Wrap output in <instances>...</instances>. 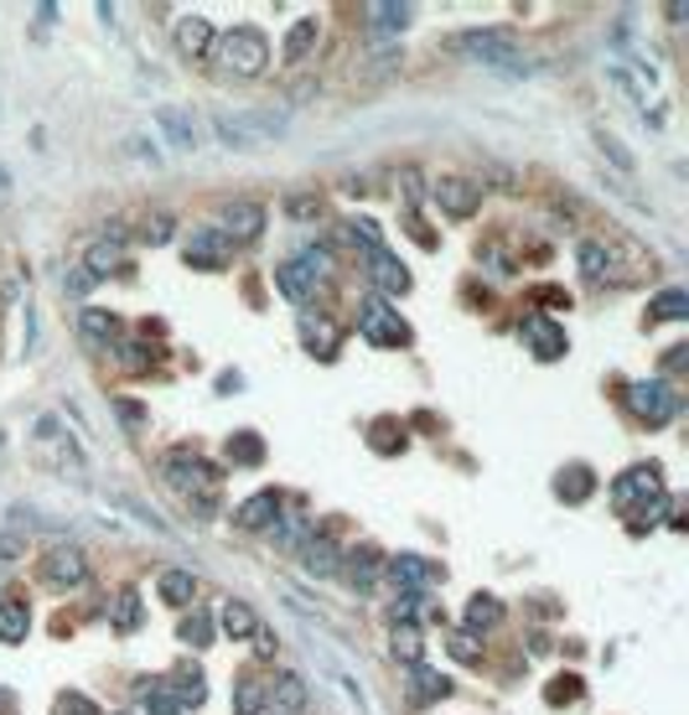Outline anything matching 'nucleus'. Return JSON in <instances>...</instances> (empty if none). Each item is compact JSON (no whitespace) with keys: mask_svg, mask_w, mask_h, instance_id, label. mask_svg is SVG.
Here are the masks:
<instances>
[{"mask_svg":"<svg viewBox=\"0 0 689 715\" xmlns=\"http://www.w3.org/2000/svg\"><path fill=\"white\" fill-rule=\"evenodd\" d=\"M612 503L627 513V524L648 529L654 524V513L669 503V493H664V472H658V461H638V467H627L617 482H612Z\"/></svg>","mask_w":689,"mask_h":715,"instance_id":"f257e3e1","label":"nucleus"},{"mask_svg":"<svg viewBox=\"0 0 689 715\" xmlns=\"http://www.w3.org/2000/svg\"><path fill=\"white\" fill-rule=\"evenodd\" d=\"M446 47L456 57H471L477 68H492V73H529V57L504 26H471V32H456Z\"/></svg>","mask_w":689,"mask_h":715,"instance_id":"f03ea898","label":"nucleus"},{"mask_svg":"<svg viewBox=\"0 0 689 715\" xmlns=\"http://www.w3.org/2000/svg\"><path fill=\"white\" fill-rule=\"evenodd\" d=\"M213 57H219L223 73L234 78H259L269 68V42L259 26H229V32L213 42Z\"/></svg>","mask_w":689,"mask_h":715,"instance_id":"7ed1b4c3","label":"nucleus"},{"mask_svg":"<svg viewBox=\"0 0 689 715\" xmlns=\"http://www.w3.org/2000/svg\"><path fill=\"white\" fill-rule=\"evenodd\" d=\"M213 130H219L223 146H234V151H250V146H259V140L280 136L286 130V115H219L213 119Z\"/></svg>","mask_w":689,"mask_h":715,"instance_id":"20e7f679","label":"nucleus"},{"mask_svg":"<svg viewBox=\"0 0 689 715\" xmlns=\"http://www.w3.org/2000/svg\"><path fill=\"white\" fill-rule=\"evenodd\" d=\"M627 409H633L638 420H648V426H664V420H674V415L685 409V399H679L664 378H638V384H627Z\"/></svg>","mask_w":689,"mask_h":715,"instance_id":"39448f33","label":"nucleus"},{"mask_svg":"<svg viewBox=\"0 0 689 715\" xmlns=\"http://www.w3.org/2000/svg\"><path fill=\"white\" fill-rule=\"evenodd\" d=\"M42 580H47L52 591H78L88 580V555L78 545H52L42 555Z\"/></svg>","mask_w":689,"mask_h":715,"instance_id":"423d86ee","label":"nucleus"},{"mask_svg":"<svg viewBox=\"0 0 689 715\" xmlns=\"http://www.w3.org/2000/svg\"><path fill=\"white\" fill-rule=\"evenodd\" d=\"M358 332L373 342V348H400V342H410V327L389 311V301H379V296H369L363 301V311H358Z\"/></svg>","mask_w":689,"mask_h":715,"instance_id":"0eeeda50","label":"nucleus"},{"mask_svg":"<svg viewBox=\"0 0 689 715\" xmlns=\"http://www.w3.org/2000/svg\"><path fill=\"white\" fill-rule=\"evenodd\" d=\"M167 482H171V488H182V493L192 498V493H213V488H219V472H213L198 451H187V446H182V451H171V457H167Z\"/></svg>","mask_w":689,"mask_h":715,"instance_id":"6e6552de","label":"nucleus"},{"mask_svg":"<svg viewBox=\"0 0 689 715\" xmlns=\"http://www.w3.org/2000/svg\"><path fill=\"white\" fill-rule=\"evenodd\" d=\"M519 338L539 363H555V357H565V348H571V338H565V327H560L555 317H523Z\"/></svg>","mask_w":689,"mask_h":715,"instance_id":"1a4fd4ad","label":"nucleus"},{"mask_svg":"<svg viewBox=\"0 0 689 715\" xmlns=\"http://www.w3.org/2000/svg\"><path fill=\"white\" fill-rule=\"evenodd\" d=\"M182 259L192 265V270H223V265L234 259V244H229L219 228H198V234L187 238Z\"/></svg>","mask_w":689,"mask_h":715,"instance_id":"9d476101","label":"nucleus"},{"mask_svg":"<svg viewBox=\"0 0 689 715\" xmlns=\"http://www.w3.org/2000/svg\"><path fill=\"white\" fill-rule=\"evenodd\" d=\"M384 576L394 580V591L400 596H421L431 580H436V565L425 561V555H394V561L384 565Z\"/></svg>","mask_w":689,"mask_h":715,"instance_id":"9b49d317","label":"nucleus"},{"mask_svg":"<svg viewBox=\"0 0 689 715\" xmlns=\"http://www.w3.org/2000/svg\"><path fill=\"white\" fill-rule=\"evenodd\" d=\"M436 203L446 218H471L477 207H483V192L471 188V182H462V177H441L436 182Z\"/></svg>","mask_w":689,"mask_h":715,"instance_id":"f8f14e48","label":"nucleus"},{"mask_svg":"<svg viewBox=\"0 0 689 715\" xmlns=\"http://www.w3.org/2000/svg\"><path fill=\"white\" fill-rule=\"evenodd\" d=\"M223 238H229V244H234V238H244V244H250V238H259L265 234V207L259 203H229L223 207V228H219Z\"/></svg>","mask_w":689,"mask_h":715,"instance_id":"ddd939ff","label":"nucleus"},{"mask_svg":"<svg viewBox=\"0 0 689 715\" xmlns=\"http://www.w3.org/2000/svg\"><path fill=\"white\" fill-rule=\"evenodd\" d=\"M78 338H84V348L104 353V348L119 338V317L115 311H99V307H84L78 311Z\"/></svg>","mask_w":689,"mask_h":715,"instance_id":"4468645a","label":"nucleus"},{"mask_svg":"<svg viewBox=\"0 0 689 715\" xmlns=\"http://www.w3.org/2000/svg\"><path fill=\"white\" fill-rule=\"evenodd\" d=\"M446 695H452V680L441 669H425V664L410 669V705H436Z\"/></svg>","mask_w":689,"mask_h":715,"instance_id":"2eb2a0df","label":"nucleus"},{"mask_svg":"<svg viewBox=\"0 0 689 715\" xmlns=\"http://www.w3.org/2000/svg\"><path fill=\"white\" fill-rule=\"evenodd\" d=\"M369 275H373V286L389 290V296H404V290H410V270H404L389 249H373L369 255Z\"/></svg>","mask_w":689,"mask_h":715,"instance_id":"dca6fc26","label":"nucleus"},{"mask_svg":"<svg viewBox=\"0 0 689 715\" xmlns=\"http://www.w3.org/2000/svg\"><path fill=\"white\" fill-rule=\"evenodd\" d=\"M177 47H182V57H208V52H213V21L182 17L177 21Z\"/></svg>","mask_w":689,"mask_h":715,"instance_id":"f3484780","label":"nucleus"},{"mask_svg":"<svg viewBox=\"0 0 689 715\" xmlns=\"http://www.w3.org/2000/svg\"><path fill=\"white\" fill-rule=\"evenodd\" d=\"M275 519H280V493H254L250 503H239V513H234V524L239 529H269L275 524Z\"/></svg>","mask_w":689,"mask_h":715,"instance_id":"a211bd4d","label":"nucleus"},{"mask_svg":"<svg viewBox=\"0 0 689 715\" xmlns=\"http://www.w3.org/2000/svg\"><path fill=\"white\" fill-rule=\"evenodd\" d=\"M167 684H171V695H177V705H202L208 700V674L198 664H177V674Z\"/></svg>","mask_w":689,"mask_h":715,"instance_id":"6ab92c4d","label":"nucleus"},{"mask_svg":"<svg viewBox=\"0 0 689 715\" xmlns=\"http://www.w3.org/2000/svg\"><path fill=\"white\" fill-rule=\"evenodd\" d=\"M591 488H596V472H591L586 461H571V467L555 477V493L565 498V503H586Z\"/></svg>","mask_w":689,"mask_h":715,"instance_id":"aec40b11","label":"nucleus"},{"mask_svg":"<svg viewBox=\"0 0 689 715\" xmlns=\"http://www.w3.org/2000/svg\"><path fill=\"white\" fill-rule=\"evenodd\" d=\"M301 561H306V576L321 580V576H337V561H342V555H337V545L327 534H317V540L301 549Z\"/></svg>","mask_w":689,"mask_h":715,"instance_id":"412c9836","label":"nucleus"},{"mask_svg":"<svg viewBox=\"0 0 689 715\" xmlns=\"http://www.w3.org/2000/svg\"><path fill=\"white\" fill-rule=\"evenodd\" d=\"M379 570H384V565H379V549L373 545H358L353 555H348V580H353V591H369L373 580H379Z\"/></svg>","mask_w":689,"mask_h":715,"instance_id":"4be33fe9","label":"nucleus"},{"mask_svg":"<svg viewBox=\"0 0 689 715\" xmlns=\"http://www.w3.org/2000/svg\"><path fill=\"white\" fill-rule=\"evenodd\" d=\"M504 622V607H498V596H471L467 601V632L477 638V632H488V628H498Z\"/></svg>","mask_w":689,"mask_h":715,"instance_id":"5701e85b","label":"nucleus"},{"mask_svg":"<svg viewBox=\"0 0 689 715\" xmlns=\"http://www.w3.org/2000/svg\"><path fill=\"white\" fill-rule=\"evenodd\" d=\"M109 270H119V238H99L84 259V275L88 280H109Z\"/></svg>","mask_w":689,"mask_h":715,"instance_id":"b1692460","label":"nucleus"},{"mask_svg":"<svg viewBox=\"0 0 689 715\" xmlns=\"http://www.w3.org/2000/svg\"><path fill=\"white\" fill-rule=\"evenodd\" d=\"M26 628H32V612L21 601H0V643H26Z\"/></svg>","mask_w":689,"mask_h":715,"instance_id":"393cba45","label":"nucleus"},{"mask_svg":"<svg viewBox=\"0 0 689 715\" xmlns=\"http://www.w3.org/2000/svg\"><path fill=\"white\" fill-rule=\"evenodd\" d=\"M140 705L151 715H182V705H177L167 680H140Z\"/></svg>","mask_w":689,"mask_h":715,"instance_id":"a878e982","label":"nucleus"},{"mask_svg":"<svg viewBox=\"0 0 689 715\" xmlns=\"http://www.w3.org/2000/svg\"><path fill=\"white\" fill-rule=\"evenodd\" d=\"M275 286H280V296H286V301H306L317 280H311V275H306L301 265H296V259H286V265L275 270Z\"/></svg>","mask_w":689,"mask_h":715,"instance_id":"bb28decb","label":"nucleus"},{"mask_svg":"<svg viewBox=\"0 0 689 715\" xmlns=\"http://www.w3.org/2000/svg\"><path fill=\"white\" fill-rule=\"evenodd\" d=\"M156 591H161V601H167V607H187V601H192V591H198V580L187 576V570H161Z\"/></svg>","mask_w":689,"mask_h":715,"instance_id":"cd10ccee","label":"nucleus"},{"mask_svg":"<svg viewBox=\"0 0 689 715\" xmlns=\"http://www.w3.org/2000/svg\"><path fill=\"white\" fill-rule=\"evenodd\" d=\"M219 628L229 632V638H250V632L259 628V617H254L244 601H223V607H219Z\"/></svg>","mask_w":689,"mask_h":715,"instance_id":"c85d7f7f","label":"nucleus"},{"mask_svg":"<svg viewBox=\"0 0 689 715\" xmlns=\"http://www.w3.org/2000/svg\"><path fill=\"white\" fill-rule=\"evenodd\" d=\"M648 317H654V322H685V317H689V296H685V290H658L654 301H648Z\"/></svg>","mask_w":689,"mask_h":715,"instance_id":"c756f323","label":"nucleus"},{"mask_svg":"<svg viewBox=\"0 0 689 715\" xmlns=\"http://www.w3.org/2000/svg\"><path fill=\"white\" fill-rule=\"evenodd\" d=\"M363 17H369L373 32L394 36V32H404V26H410V6H363Z\"/></svg>","mask_w":689,"mask_h":715,"instance_id":"7c9ffc66","label":"nucleus"},{"mask_svg":"<svg viewBox=\"0 0 689 715\" xmlns=\"http://www.w3.org/2000/svg\"><path fill=\"white\" fill-rule=\"evenodd\" d=\"M311 47H317V21L306 17V21H296V26L286 32V52H280V57H286V63H301Z\"/></svg>","mask_w":689,"mask_h":715,"instance_id":"2f4dec72","label":"nucleus"},{"mask_svg":"<svg viewBox=\"0 0 689 715\" xmlns=\"http://www.w3.org/2000/svg\"><path fill=\"white\" fill-rule=\"evenodd\" d=\"M301 338H306V348L317 357H332L337 353V327L332 322H311V317H301Z\"/></svg>","mask_w":689,"mask_h":715,"instance_id":"473e14b6","label":"nucleus"},{"mask_svg":"<svg viewBox=\"0 0 689 715\" xmlns=\"http://www.w3.org/2000/svg\"><path fill=\"white\" fill-rule=\"evenodd\" d=\"M229 461H234V467H259V461H265V446H259V436H254V430H239V436H229Z\"/></svg>","mask_w":689,"mask_h":715,"instance_id":"72a5a7b5","label":"nucleus"},{"mask_svg":"<svg viewBox=\"0 0 689 715\" xmlns=\"http://www.w3.org/2000/svg\"><path fill=\"white\" fill-rule=\"evenodd\" d=\"M234 711L239 715H265L269 711V705H265V684L244 674V680L234 684Z\"/></svg>","mask_w":689,"mask_h":715,"instance_id":"f704fd0d","label":"nucleus"},{"mask_svg":"<svg viewBox=\"0 0 689 715\" xmlns=\"http://www.w3.org/2000/svg\"><path fill=\"white\" fill-rule=\"evenodd\" d=\"M115 628L119 632H135V628H140V591H135V586H125V591L115 596Z\"/></svg>","mask_w":689,"mask_h":715,"instance_id":"c9c22d12","label":"nucleus"},{"mask_svg":"<svg viewBox=\"0 0 689 715\" xmlns=\"http://www.w3.org/2000/svg\"><path fill=\"white\" fill-rule=\"evenodd\" d=\"M342 238H348V244H363V255L384 249V238H379V223H369V218H348V223H342Z\"/></svg>","mask_w":689,"mask_h":715,"instance_id":"e433bc0d","label":"nucleus"},{"mask_svg":"<svg viewBox=\"0 0 689 715\" xmlns=\"http://www.w3.org/2000/svg\"><path fill=\"white\" fill-rule=\"evenodd\" d=\"M394 659H404L410 669L421 664V632H415V622H394Z\"/></svg>","mask_w":689,"mask_h":715,"instance_id":"4c0bfd02","label":"nucleus"},{"mask_svg":"<svg viewBox=\"0 0 689 715\" xmlns=\"http://www.w3.org/2000/svg\"><path fill=\"white\" fill-rule=\"evenodd\" d=\"M182 643H192V648H208L213 643V617L208 612H192V617H182Z\"/></svg>","mask_w":689,"mask_h":715,"instance_id":"58836bf2","label":"nucleus"},{"mask_svg":"<svg viewBox=\"0 0 689 715\" xmlns=\"http://www.w3.org/2000/svg\"><path fill=\"white\" fill-rule=\"evenodd\" d=\"M606 265H612V255H606V244L586 238V244H581V275H591V280H602Z\"/></svg>","mask_w":689,"mask_h":715,"instance_id":"ea45409f","label":"nucleus"},{"mask_svg":"<svg viewBox=\"0 0 689 715\" xmlns=\"http://www.w3.org/2000/svg\"><path fill=\"white\" fill-rule=\"evenodd\" d=\"M161 130H167V136L182 146V151H192V140H198V130H192V125H187L177 109H161Z\"/></svg>","mask_w":689,"mask_h":715,"instance_id":"a19ab883","label":"nucleus"},{"mask_svg":"<svg viewBox=\"0 0 689 715\" xmlns=\"http://www.w3.org/2000/svg\"><path fill=\"white\" fill-rule=\"evenodd\" d=\"M52 715H99V705H94L88 695H78V690H67V695H57Z\"/></svg>","mask_w":689,"mask_h":715,"instance_id":"79ce46f5","label":"nucleus"},{"mask_svg":"<svg viewBox=\"0 0 689 715\" xmlns=\"http://www.w3.org/2000/svg\"><path fill=\"white\" fill-rule=\"evenodd\" d=\"M296 265H301L311 280H327V275H332V249H306Z\"/></svg>","mask_w":689,"mask_h":715,"instance_id":"37998d69","label":"nucleus"},{"mask_svg":"<svg viewBox=\"0 0 689 715\" xmlns=\"http://www.w3.org/2000/svg\"><path fill=\"white\" fill-rule=\"evenodd\" d=\"M404 446V430H394V420H379V426H373V451H400Z\"/></svg>","mask_w":689,"mask_h":715,"instance_id":"c03bdc74","label":"nucleus"},{"mask_svg":"<svg viewBox=\"0 0 689 715\" xmlns=\"http://www.w3.org/2000/svg\"><path fill=\"white\" fill-rule=\"evenodd\" d=\"M581 700V680L575 674H560L555 684H550V705H575Z\"/></svg>","mask_w":689,"mask_h":715,"instance_id":"a18cd8bd","label":"nucleus"},{"mask_svg":"<svg viewBox=\"0 0 689 715\" xmlns=\"http://www.w3.org/2000/svg\"><path fill=\"white\" fill-rule=\"evenodd\" d=\"M452 653L462 659V664H477V659H483V648H477V638H471V632H456V638H452Z\"/></svg>","mask_w":689,"mask_h":715,"instance_id":"49530a36","label":"nucleus"},{"mask_svg":"<svg viewBox=\"0 0 689 715\" xmlns=\"http://www.w3.org/2000/svg\"><path fill=\"white\" fill-rule=\"evenodd\" d=\"M140 238H146V244H167V238H171V218H167V213L146 218V234H140Z\"/></svg>","mask_w":689,"mask_h":715,"instance_id":"de8ad7c7","label":"nucleus"},{"mask_svg":"<svg viewBox=\"0 0 689 715\" xmlns=\"http://www.w3.org/2000/svg\"><path fill=\"white\" fill-rule=\"evenodd\" d=\"M115 409H119V420H125V426L140 430V420H146V409L135 405V399H115Z\"/></svg>","mask_w":689,"mask_h":715,"instance_id":"09e8293b","label":"nucleus"},{"mask_svg":"<svg viewBox=\"0 0 689 715\" xmlns=\"http://www.w3.org/2000/svg\"><path fill=\"white\" fill-rule=\"evenodd\" d=\"M250 638H254V643H259V648H254L259 659H275V648H280V643H275V632H269V628H254Z\"/></svg>","mask_w":689,"mask_h":715,"instance_id":"8fccbe9b","label":"nucleus"},{"mask_svg":"<svg viewBox=\"0 0 689 715\" xmlns=\"http://www.w3.org/2000/svg\"><path fill=\"white\" fill-rule=\"evenodd\" d=\"M17 555H26V540H17V534H0V561H17Z\"/></svg>","mask_w":689,"mask_h":715,"instance_id":"3c124183","label":"nucleus"},{"mask_svg":"<svg viewBox=\"0 0 689 715\" xmlns=\"http://www.w3.org/2000/svg\"><path fill=\"white\" fill-rule=\"evenodd\" d=\"M88 286H94V280H88L84 270H67V275H63V290H67V296H84Z\"/></svg>","mask_w":689,"mask_h":715,"instance_id":"603ef678","label":"nucleus"},{"mask_svg":"<svg viewBox=\"0 0 689 715\" xmlns=\"http://www.w3.org/2000/svg\"><path fill=\"white\" fill-rule=\"evenodd\" d=\"M286 207H290V213H296V218H311V213H317L321 203H311V198H290Z\"/></svg>","mask_w":689,"mask_h":715,"instance_id":"864d4df0","label":"nucleus"},{"mask_svg":"<svg viewBox=\"0 0 689 715\" xmlns=\"http://www.w3.org/2000/svg\"><path fill=\"white\" fill-rule=\"evenodd\" d=\"M119 357H125V369H146V348H125Z\"/></svg>","mask_w":689,"mask_h":715,"instance_id":"5fc2aeb1","label":"nucleus"},{"mask_svg":"<svg viewBox=\"0 0 689 715\" xmlns=\"http://www.w3.org/2000/svg\"><path fill=\"white\" fill-rule=\"evenodd\" d=\"M664 363H669V369H685V363H689V348H669V353H664Z\"/></svg>","mask_w":689,"mask_h":715,"instance_id":"6e6d98bb","label":"nucleus"}]
</instances>
